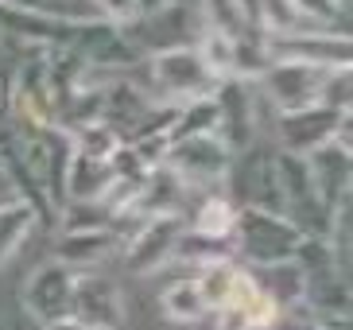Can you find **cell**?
<instances>
[{
	"label": "cell",
	"instance_id": "1",
	"mask_svg": "<svg viewBox=\"0 0 353 330\" xmlns=\"http://www.w3.org/2000/svg\"><path fill=\"white\" fill-rule=\"evenodd\" d=\"M237 253L252 264H280V260H295V249H299L303 233L291 226L283 214H268V210H237Z\"/></svg>",
	"mask_w": 353,
	"mask_h": 330
},
{
	"label": "cell",
	"instance_id": "2",
	"mask_svg": "<svg viewBox=\"0 0 353 330\" xmlns=\"http://www.w3.org/2000/svg\"><path fill=\"white\" fill-rule=\"evenodd\" d=\"M183 233H187V222L179 214L148 217L125 245V272H132V276H152L156 269H163L167 260L175 257V245Z\"/></svg>",
	"mask_w": 353,
	"mask_h": 330
},
{
	"label": "cell",
	"instance_id": "3",
	"mask_svg": "<svg viewBox=\"0 0 353 330\" xmlns=\"http://www.w3.org/2000/svg\"><path fill=\"white\" fill-rule=\"evenodd\" d=\"M125 315L121 291L109 276L101 272H85L74 276V291H70V319L85 330H117Z\"/></svg>",
	"mask_w": 353,
	"mask_h": 330
},
{
	"label": "cell",
	"instance_id": "4",
	"mask_svg": "<svg viewBox=\"0 0 353 330\" xmlns=\"http://www.w3.org/2000/svg\"><path fill=\"white\" fill-rule=\"evenodd\" d=\"M152 74H156V86L171 97H187V101H210L218 93V78L206 74V66L198 62L194 51L187 47H171V51H159L152 62Z\"/></svg>",
	"mask_w": 353,
	"mask_h": 330
},
{
	"label": "cell",
	"instance_id": "5",
	"mask_svg": "<svg viewBox=\"0 0 353 330\" xmlns=\"http://www.w3.org/2000/svg\"><path fill=\"white\" fill-rule=\"evenodd\" d=\"M70 291H74V272L59 260H47L23 284V307L32 311L35 322L54 327V322L70 319Z\"/></svg>",
	"mask_w": 353,
	"mask_h": 330
},
{
	"label": "cell",
	"instance_id": "6",
	"mask_svg": "<svg viewBox=\"0 0 353 330\" xmlns=\"http://www.w3.org/2000/svg\"><path fill=\"white\" fill-rule=\"evenodd\" d=\"M187 186L194 183H214V179L229 175V148L221 144L218 133L206 136H190V140H179L167 152V164Z\"/></svg>",
	"mask_w": 353,
	"mask_h": 330
},
{
	"label": "cell",
	"instance_id": "7",
	"mask_svg": "<svg viewBox=\"0 0 353 330\" xmlns=\"http://www.w3.org/2000/svg\"><path fill=\"white\" fill-rule=\"evenodd\" d=\"M326 66H307V62H272L264 70V86L276 97L280 113H299L319 105V90L326 82Z\"/></svg>",
	"mask_w": 353,
	"mask_h": 330
},
{
	"label": "cell",
	"instance_id": "8",
	"mask_svg": "<svg viewBox=\"0 0 353 330\" xmlns=\"http://www.w3.org/2000/svg\"><path fill=\"white\" fill-rule=\"evenodd\" d=\"M345 113H334L326 105H311V109H299V113H280V140L291 155L303 152H319V148L334 144V136L342 128Z\"/></svg>",
	"mask_w": 353,
	"mask_h": 330
},
{
	"label": "cell",
	"instance_id": "9",
	"mask_svg": "<svg viewBox=\"0 0 353 330\" xmlns=\"http://www.w3.org/2000/svg\"><path fill=\"white\" fill-rule=\"evenodd\" d=\"M121 245L113 229H63V237L54 245V260L66 264V269H90V264H101L109 260Z\"/></svg>",
	"mask_w": 353,
	"mask_h": 330
},
{
	"label": "cell",
	"instance_id": "10",
	"mask_svg": "<svg viewBox=\"0 0 353 330\" xmlns=\"http://www.w3.org/2000/svg\"><path fill=\"white\" fill-rule=\"evenodd\" d=\"M264 276H256V284L264 288V295H268L276 307L283 311H295L303 307V300H307V276H303V269L295 264V260H280V264H264Z\"/></svg>",
	"mask_w": 353,
	"mask_h": 330
},
{
	"label": "cell",
	"instance_id": "11",
	"mask_svg": "<svg viewBox=\"0 0 353 330\" xmlns=\"http://www.w3.org/2000/svg\"><path fill=\"white\" fill-rule=\"evenodd\" d=\"M159 307L171 322H202L210 315L206 300H202V291H198L194 280H179L171 288L159 295Z\"/></svg>",
	"mask_w": 353,
	"mask_h": 330
},
{
	"label": "cell",
	"instance_id": "12",
	"mask_svg": "<svg viewBox=\"0 0 353 330\" xmlns=\"http://www.w3.org/2000/svg\"><path fill=\"white\" fill-rule=\"evenodd\" d=\"M194 233H202V237L210 241H233V229H237V206L229 202V198L221 195H210L202 206H198L194 214Z\"/></svg>",
	"mask_w": 353,
	"mask_h": 330
},
{
	"label": "cell",
	"instance_id": "13",
	"mask_svg": "<svg viewBox=\"0 0 353 330\" xmlns=\"http://www.w3.org/2000/svg\"><path fill=\"white\" fill-rule=\"evenodd\" d=\"M241 264L237 260H214V264H202V272H198V291H202V300H206V307L218 315L221 307H225L229 291H233V280H237Z\"/></svg>",
	"mask_w": 353,
	"mask_h": 330
},
{
	"label": "cell",
	"instance_id": "14",
	"mask_svg": "<svg viewBox=\"0 0 353 330\" xmlns=\"http://www.w3.org/2000/svg\"><path fill=\"white\" fill-rule=\"evenodd\" d=\"M35 226V214L28 202H4L0 206V264L16 253V249L23 245V237H28V229Z\"/></svg>",
	"mask_w": 353,
	"mask_h": 330
},
{
	"label": "cell",
	"instance_id": "15",
	"mask_svg": "<svg viewBox=\"0 0 353 330\" xmlns=\"http://www.w3.org/2000/svg\"><path fill=\"white\" fill-rule=\"evenodd\" d=\"M194 55H198V62L206 66V74H214L218 82L229 78V74H237V39H229L221 31H210Z\"/></svg>",
	"mask_w": 353,
	"mask_h": 330
},
{
	"label": "cell",
	"instance_id": "16",
	"mask_svg": "<svg viewBox=\"0 0 353 330\" xmlns=\"http://www.w3.org/2000/svg\"><path fill=\"white\" fill-rule=\"evenodd\" d=\"M74 144H78V152L82 155H94V159H109V155L121 148V136L109 128V124H78L74 128Z\"/></svg>",
	"mask_w": 353,
	"mask_h": 330
},
{
	"label": "cell",
	"instance_id": "17",
	"mask_svg": "<svg viewBox=\"0 0 353 330\" xmlns=\"http://www.w3.org/2000/svg\"><path fill=\"white\" fill-rule=\"evenodd\" d=\"M210 4V23L214 31L229 35V39H241V31H245V12H241V0H206Z\"/></svg>",
	"mask_w": 353,
	"mask_h": 330
},
{
	"label": "cell",
	"instance_id": "18",
	"mask_svg": "<svg viewBox=\"0 0 353 330\" xmlns=\"http://www.w3.org/2000/svg\"><path fill=\"white\" fill-rule=\"evenodd\" d=\"M97 8L109 16V20H136L140 16V0H97Z\"/></svg>",
	"mask_w": 353,
	"mask_h": 330
},
{
	"label": "cell",
	"instance_id": "19",
	"mask_svg": "<svg viewBox=\"0 0 353 330\" xmlns=\"http://www.w3.org/2000/svg\"><path fill=\"white\" fill-rule=\"evenodd\" d=\"M47 330H85V327H78L74 319H63V322H54V327H47Z\"/></svg>",
	"mask_w": 353,
	"mask_h": 330
}]
</instances>
